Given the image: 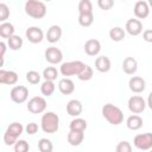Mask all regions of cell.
Returning <instances> with one entry per match:
<instances>
[{
    "label": "cell",
    "instance_id": "obj_17",
    "mask_svg": "<svg viewBox=\"0 0 152 152\" xmlns=\"http://www.w3.org/2000/svg\"><path fill=\"white\" fill-rule=\"evenodd\" d=\"M122 70L127 75H133L138 70V62L133 57H126L122 62Z\"/></svg>",
    "mask_w": 152,
    "mask_h": 152
},
{
    "label": "cell",
    "instance_id": "obj_10",
    "mask_svg": "<svg viewBox=\"0 0 152 152\" xmlns=\"http://www.w3.org/2000/svg\"><path fill=\"white\" fill-rule=\"evenodd\" d=\"M45 59L50 64H58L63 59V53L59 49H57L55 46H50L45 50Z\"/></svg>",
    "mask_w": 152,
    "mask_h": 152
},
{
    "label": "cell",
    "instance_id": "obj_24",
    "mask_svg": "<svg viewBox=\"0 0 152 152\" xmlns=\"http://www.w3.org/2000/svg\"><path fill=\"white\" fill-rule=\"evenodd\" d=\"M55 89H56V86L53 81H50V80H45L40 86V91L44 96H51L55 93Z\"/></svg>",
    "mask_w": 152,
    "mask_h": 152
},
{
    "label": "cell",
    "instance_id": "obj_2",
    "mask_svg": "<svg viewBox=\"0 0 152 152\" xmlns=\"http://www.w3.org/2000/svg\"><path fill=\"white\" fill-rule=\"evenodd\" d=\"M25 13L34 19H40L46 14V6L39 0H27L25 4Z\"/></svg>",
    "mask_w": 152,
    "mask_h": 152
},
{
    "label": "cell",
    "instance_id": "obj_9",
    "mask_svg": "<svg viewBox=\"0 0 152 152\" xmlns=\"http://www.w3.org/2000/svg\"><path fill=\"white\" fill-rule=\"evenodd\" d=\"M128 109L133 113V114H140L145 110L146 108V102L145 100L139 96V95H134L132 97H129L128 100Z\"/></svg>",
    "mask_w": 152,
    "mask_h": 152
},
{
    "label": "cell",
    "instance_id": "obj_4",
    "mask_svg": "<svg viewBox=\"0 0 152 152\" xmlns=\"http://www.w3.org/2000/svg\"><path fill=\"white\" fill-rule=\"evenodd\" d=\"M23 131H24V127H23L21 124H19V122H13V124H11V125L7 127V129H6L5 134H4V141H5V144H6L7 146L14 145V144L17 142L18 137L23 133Z\"/></svg>",
    "mask_w": 152,
    "mask_h": 152
},
{
    "label": "cell",
    "instance_id": "obj_37",
    "mask_svg": "<svg viewBox=\"0 0 152 152\" xmlns=\"http://www.w3.org/2000/svg\"><path fill=\"white\" fill-rule=\"evenodd\" d=\"M116 152H131L132 151V146L128 141H121L116 145L115 147Z\"/></svg>",
    "mask_w": 152,
    "mask_h": 152
},
{
    "label": "cell",
    "instance_id": "obj_30",
    "mask_svg": "<svg viewBox=\"0 0 152 152\" xmlns=\"http://www.w3.org/2000/svg\"><path fill=\"white\" fill-rule=\"evenodd\" d=\"M78 13H93V4L90 0H80L78 2Z\"/></svg>",
    "mask_w": 152,
    "mask_h": 152
},
{
    "label": "cell",
    "instance_id": "obj_42",
    "mask_svg": "<svg viewBox=\"0 0 152 152\" xmlns=\"http://www.w3.org/2000/svg\"><path fill=\"white\" fill-rule=\"evenodd\" d=\"M147 106L152 109V91L148 94V97H147Z\"/></svg>",
    "mask_w": 152,
    "mask_h": 152
},
{
    "label": "cell",
    "instance_id": "obj_3",
    "mask_svg": "<svg viewBox=\"0 0 152 152\" xmlns=\"http://www.w3.org/2000/svg\"><path fill=\"white\" fill-rule=\"evenodd\" d=\"M40 125H42V129L45 133H55L59 128V118L56 113L48 112V113L43 114Z\"/></svg>",
    "mask_w": 152,
    "mask_h": 152
},
{
    "label": "cell",
    "instance_id": "obj_11",
    "mask_svg": "<svg viewBox=\"0 0 152 152\" xmlns=\"http://www.w3.org/2000/svg\"><path fill=\"white\" fill-rule=\"evenodd\" d=\"M25 36L26 38L28 39V42L33 43V44H37V43H40L44 38V33L42 31V28L37 27V26H31L26 30L25 32Z\"/></svg>",
    "mask_w": 152,
    "mask_h": 152
},
{
    "label": "cell",
    "instance_id": "obj_43",
    "mask_svg": "<svg viewBox=\"0 0 152 152\" xmlns=\"http://www.w3.org/2000/svg\"><path fill=\"white\" fill-rule=\"evenodd\" d=\"M147 4H148L150 7H152V0H147Z\"/></svg>",
    "mask_w": 152,
    "mask_h": 152
},
{
    "label": "cell",
    "instance_id": "obj_26",
    "mask_svg": "<svg viewBox=\"0 0 152 152\" xmlns=\"http://www.w3.org/2000/svg\"><path fill=\"white\" fill-rule=\"evenodd\" d=\"M125 34H126L125 30L119 26H115V27L110 28V31H109V37L113 42H121L125 38Z\"/></svg>",
    "mask_w": 152,
    "mask_h": 152
},
{
    "label": "cell",
    "instance_id": "obj_22",
    "mask_svg": "<svg viewBox=\"0 0 152 152\" xmlns=\"http://www.w3.org/2000/svg\"><path fill=\"white\" fill-rule=\"evenodd\" d=\"M84 139V133L80 132V131H72L70 129V132L68 133V142L71 146H78L81 145V142Z\"/></svg>",
    "mask_w": 152,
    "mask_h": 152
},
{
    "label": "cell",
    "instance_id": "obj_8",
    "mask_svg": "<svg viewBox=\"0 0 152 152\" xmlns=\"http://www.w3.org/2000/svg\"><path fill=\"white\" fill-rule=\"evenodd\" d=\"M10 96L15 103H24L28 97V89L24 86H15L11 89Z\"/></svg>",
    "mask_w": 152,
    "mask_h": 152
},
{
    "label": "cell",
    "instance_id": "obj_32",
    "mask_svg": "<svg viewBox=\"0 0 152 152\" xmlns=\"http://www.w3.org/2000/svg\"><path fill=\"white\" fill-rule=\"evenodd\" d=\"M38 148H39L40 152H51L53 150V145L49 139L42 138L38 141Z\"/></svg>",
    "mask_w": 152,
    "mask_h": 152
},
{
    "label": "cell",
    "instance_id": "obj_19",
    "mask_svg": "<svg viewBox=\"0 0 152 152\" xmlns=\"http://www.w3.org/2000/svg\"><path fill=\"white\" fill-rule=\"evenodd\" d=\"M62 37V28L58 25H52L46 32V39L49 43H57Z\"/></svg>",
    "mask_w": 152,
    "mask_h": 152
},
{
    "label": "cell",
    "instance_id": "obj_44",
    "mask_svg": "<svg viewBox=\"0 0 152 152\" xmlns=\"http://www.w3.org/2000/svg\"><path fill=\"white\" fill-rule=\"evenodd\" d=\"M45 1H51V0H45Z\"/></svg>",
    "mask_w": 152,
    "mask_h": 152
},
{
    "label": "cell",
    "instance_id": "obj_16",
    "mask_svg": "<svg viewBox=\"0 0 152 152\" xmlns=\"http://www.w3.org/2000/svg\"><path fill=\"white\" fill-rule=\"evenodd\" d=\"M84 51L88 56H96L101 51V44L97 39H88L84 44Z\"/></svg>",
    "mask_w": 152,
    "mask_h": 152
},
{
    "label": "cell",
    "instance_id": "obj_27",
    "mask_svg": "<svg viewBox=\"0 0 152 152\" xmlns=\"http://www.w3.org/2000/svg\"><path fill=\"white\" fill-rule=\"evenodd\" d=\"M69 127H70V129H72V131L84 132L86 128H87V121H86L84 119H82V118H76V119H74V120L70 122Z\"/></svg>",
    "mask_w": 152,
    "mask_h": 152
},
{
    "label": "cell",
    "instance_id": "obj_13",
    "mask_svg": "<svg viewBox=\"0 0 152 152\" xmlns=\"http://www.w3.org/2000/svg\"><path fill=\"white\" fill-rule=\"evenodd\" d=\"M128 87H129V89L133 93L139 94V93H142L145 90L146 83H145V80L142 77H140V76H133L128 81Z\"/></svg>",
    "mask_w": 152,
    "mask_h": 152
},
{
    "label": "cell",
    "instance_id": "obj_21",
    "mask_svg": "<svg viewBox=\"0 0 152 152\" xmlns=\"http://www.w3.org/2000/svg\"><path fill=\"white\" fill-rule=\"evenodd\" d=\"M58 89H59V91L62 93V94H64V95H69V94H71V93H74V90H75V84H74V82L70 80V78H62V80H59V82H58Z\"/></svg>",
    "mask_w": 152,
    "mask_h": 152
},
{
    "label": "cell",
    "instance_id": "obj_5",
    "mask_svg": "<svg viewBox=\"0 0 152 152\" xmlns=\"http://www.w3.org/2000/svg\"><path fill=\"white\" fill-rule=\"evenodd\" d=\"M86 66V64L81 61H71V62H65L61 65L59 71L63 76H74V75H78L83 68Z\"/></svg>",
    "mask_w": 152,
    "mask_h": 152
},
{
    "label": "cell",
    "instance_id": "obj_35",
    "mask_svg": "<svg viewBox=\"0 0 152 152\" xmlns=\"http://www.w3.org/2000/svg\"><path fill=\"white\" fill-rule=\"evenodd\" d=\"M30 146L25 140H17V142L14 144V151L15 152H26L28 151Z\"/></svg>",
    "mask_w": 152,
    "mask_h": 152
},
{
    "label": "cell",
    "instance_id": "obj_33",
    "mask_svg": "<svg viewBox=\"0 0 152 152\" xmlns=\"http://www.w3.org/2000/svg\"><path fill=\"white\" fill-rule=\"evenodd\" d=\"M93 74H94V71H93L91 66H89L88 64H86V66H84L83 70L77 75V77H78V80H81V81H89V80L93 77Z\"/></svg>",
    "mask_w": 152,
    "mask_h": 152
},
{
    "label": "cell",
    "instance_id": "obj_29",
    "mask_svg": "<svg viewBox=\"0 0 152 152\" xmlns=\"http://www.w3.org/2000/svg\"><path fill=\"white\" fill-rule=\"evenodd\" d=\"M94 21V14L93 13H84L78 15V24L83 27H88Z\"/></svg>",
    "mask_w": 152,
    "mask_h": 152
},
{
    "label": "cell",
    "instance_id": "obj_41",
    "mask_svg": "<svg viewBox=\"0 0 152 152\" xmlns=\"http://www.w3.org/2000/svg\"><path fill=\"white\" fill-rule=\"evenodd\" d=\"M0 50H1L0 58H1V64H2L4 63V55H5V51H6V44H5V42H0Z\"/></svg>",
    "mask_w": 152,
    "mask_h": 152
},
{
    "label": "cell",
    "instance_id": "obj_23",
    "mask_svg": "<svg viewBox=\"0 0 152 152\" xmlns=\"http://www.w3.org/2000/svg\"><path fill=\"white\" fill-rule=\"evenodd\" d=\"M126 125H127V127H128L131 131H138V129H140L141 126H142V119H141L138 114L131 115V116L127 118Z\"/></svg>",
    "mask_w": 152,
    "mask_h": 152
},
{
    "label": "cell",
    "instance_id": "obj_1",
    "mask_svg": "<svg viewBox=\"0 0 152 152\" xmlns=\"http://www.w3.org/2000/svg\"><path fill=\"white\" fill-rule=\"evenodd\" d=\"M102 115L110 125L114 126H118L124 121L122 110L118 106H114L112 103H107L102 107Z\"/></svg>",
    "mask_w": 152,
    "mask_h": 152
},
{
    "label": "cell",
    "instance_id": "obj_39",
    "mask_svg": "<svg viewBox=\"0 0 152 152\" xmlns=\"http://www.w3.org/2000/svg\"><path fill=\"white\" fill-rule=\"evenodd\" d=\"M25 131H26V133H27V134L33 135V134H36V133L38 132V125H37L36 122H30V124H27V125H26Z\"/></svg>",
    "mask_w": 152,
    "mask_h": 152
},
{
    "label": "cell",
    "instance_id": "obj_45",
    "mask_svg": "<svg viewBox=\"0 0 152 152\" xmlns=\"http://www.w3.org/2000/svg\"><path fill=\"white\" fill-rule=\"evenodd\" d=\"M122 1H124V0H122Z\"/></svg>",
    "mask_w": 152,
    "mask_h": 152
},
{
    "label": "cell",
    "instance_id": "obj_12",
    "mask_svg": "<svg viewBox=\"0 0 152 152\" xmlns=\"http://www.w3.org/2000/svg\"><path fill=\"white\" fill-rule=\"evenodd\" d=\"M18 82V74L12 70H0V83L13 86Z\"/></svg>",
    "mask_w": 152,
    "mask_h": 152
},
{
    "label": "cell",
    "instance_id": "obj_40",
    "mask_svg": "<svg viewBox=\"0 0 152 152\" xmlns=\"http://www.w3.org/2000/svg\"><path fill=\"white\" fill-rule=\"evenodd\" d=\"M142 39L147 43H152V30H145L142 33Z\"/></svg>",
    "mask_w": 152,
    "mask_h": 152
},
{
    "label": "cell",
    "instance_id": "obj_38",
    "mask_svg": "<svg viewBox=\"0 0 152 152\" xmlns=\"http://www.w3.org/2000/svg\"><path fill=\"white\" fill-rule=\"evenodd\" d=\"M97 6L103 11H108L114 6V0H97Z\"/></svg>",
    "mask_w": 152,
    "mask_h": 152
},
{
    "label": "cell",
    "instance_id": "obj_15",
    "mask_svg": "<svg viewBox=\"0 0 152 152\" xmlns=\"http://www.w3.org/2000/svg\"><path fill=\"white\" fill-rule=\"evenodd\" d=\"M126 31L131 34V36H138L142 32V24L139 19L132 18L129 20H127L126 23Z\"/></svg>",
    "mask_w": 152,
    "mask_h": 152
},
{
    "label": "cell",
    "instance_id": "obj_7",
    "mask_svg": "<svg viewBox=\"0 0 152 152\" xmlns=\"http://www.w3.org/2000/svg\"><path fill=\"white\" fill-rule=\"evenodd\" d=\"M46 108V101L42 96H34L27 102V110L32 114H40Z\"/></svg>",
    "mask_w": 152,
    "mask_h": 152
},
{
    "label": "cell",
    "instance_id": "obj_14",
    "mask_svg": "<svg viewBox=\"0 0 152 152\" xmlns=\"http://www.w3.org/2000/svg\"><path fill=\"white\" fill-rule=\"evenodd\" d=\"M150 14V6L146 1H137L134 5V15L138 19H145Z\"/></svg>",
    "mask_w": 152,
    "mask_h": 152
},
{
    "label": "cell",
    "instance_id": "obj_28",
    "mask_svg": "<svg viewBox=\"0 0 152 152\" xmlns=\"http://www.w3.org/2000/svg\"><path fill=\"white\" fill-rule=\"evenodd\" d=\"M7 44L11 50H19L23 46V39L19 36L13 34L7 39Z\"/></svg>",
    "mask_w": 152,
    "mask_h": 152
},
{
    "label": "cell",
    "instance_id": "obj_31",
    "mask_svg": "<svg viewBox=\"0 0 152 152\" xmlns=\"http://www.w3.org/2000/svg\"><path fill=\"white\" fill-rule=\"evenodd\" d=\"M58 76V71L55 66H48L43 70V77L45 80H50V81H55Z\"/></svg>",
    "mask_w": 152,
    "mask_h": 152
},
{
    "label": "cell",
    "instance_id": "obj_20",
    "mask_svg": "<svg viewBox=\"0 0 152 152\" xmlns=\"http://www.w3.org/2000/svg\"><path fill=\"white\" fill-rule=\"evenodd\" d=\"M110 66H112V63L107 56H100L95 61V68L100 72H108L110 70Z\"/></svg>",
    "mask_w": 152,
    "mask_h": 152
},
{
    "label": "cell",
    "instance_id": "obj_18",
    "mask_svg": "<svg viewBox=\"0 0 152 152\" xmlns=\"http://www.w3.org/2000/svg\"><path fill=\"white\" fill-rule=\"evenodd\" d=\"M83 110V107H82V103L74 99V100H70L66 104V113L70 115V116H78Z\"/></svg>",
    "mask_w": 152,
    "mask_h": 152
},
{
    "label": "cell",
    "instance_id": "obj_34",
    "mask_svg": "<svg viewBox=\"0 0 152 152\" xmlns=\"http://www.w3.org/2000/svg\"><path fill=\"white\" fill-rule=\"evenodd\" d=\"M40 78H42L40 74L36 70H30L26 72V80L31 84H38L40 82Z\"/></svg>",
    "mask_w": 152,
    "mask_h": 152
},
{
    "label": "cell",
    "instance_id": "obj_25",
    "mask_svg": "<svg viewBox=\"0 0 152 152\" xmlns=\"http://www.w3.org/2000/svg\"><path fill=\"white\" fill-rule=\"evenodd\" d=\"M14 34V26L11 24V23H7V21H4L1 25H0V36L2 38H10L11 36Z\"/></svg>",
    "mask_w": 152,
    "mask_h": 152
},
{
    "label": "cell",
    "instance_id": "obj_6",
    "mask_svg": "<svg viewBox=\"0 0 152 152\" xmlns=\"http://www.w3.org/2000/svg\"><path fill=\"white\" fill-rule=\"evenodd\" d=\"M133 144L138 150H142V151L151 150L152 148V133H142V134L135 135Z\"/></svg>",
    "mask_w": 152,
    "mask_h": 152
},
{
    "label": "cell",
    "instance_id": "obj_36",
    "mask_svg": "<svg viewBox=\"0 0 152 152\" xmlns=\"http://www.w3.org/2000/svg\"><path fill=\"white\" fill-rule=\"evenodd\" d=\"M10 17V8L6 4H0V21H6V19Z\"/></svg>",
    "mask_w": 152,
    "mask_h": 152
}]
</instances>
